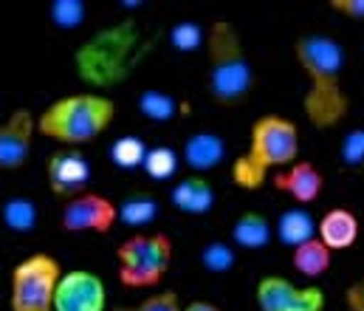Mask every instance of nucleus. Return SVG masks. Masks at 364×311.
Listing matches in <instances>:
<instances>
[{
    "label": "nucleus",
    "instance_id": "nucleus-12",
    "mask_svg": "<svg viewBox=\"0 0 364 311\" xmlns=\"http://www.w3.org/2000/svg\"><path fill=\"white\" fill-rule=\"evenodd\" d=\"M37 136V116L26 107L11 110L0 125V170L14 173L20 170L28 156Z\"/></svg>",
    "mask_w": 364,
    "mask_h": 311
},
{
    "label": "nucleus",
    "instance_id": "nucleus-2",
    "mask_svg": "<svg viewBox=\"0 0 364 311\" xmlns=\"http://www.w3.org/2000/svg\"><path fill=\"white\" fill-rule=\"evenodd\" d=\"M144 54H147V43H144L141 26L127 17L99 28L93 37L77 46L74 74L91 91L102 94L113 85H122L139 68Z\"/></svg>",
    "mask_w": 364,
    "mask_h": 311
},
{
    "label": "nucleus",
    "instance_id": "nucleus-7",
    "mask_svg": "<svg viewBox=\"0 0 364 311\" xmlns=\"http://www.w3.org/2000/svg\"><path fill=\"white\" fill-rule=\"evenodd\" d=\"M63 280L60 260L48 252L26 255L9 280V309L11 311H54L57 286Z\"/></svg>",
    "mask_w": 364,
    "mask_h": 311
},
{
    "label": "nucleus",
    "instance_id": "nucleus-13",
    "mask_svg": "<svg viewBox=\"0 0 364 311\" xmlns=\"http://www.w3.org/2000/svg\"><path fill=\"white\" fill-rule=\"evenodd\" d=\"M272 184L288 199H294L296 207H311L314 201H319V196L325 190V176L314 162L299 159L291 167L274 173Z\"/></svg>",
    "mask_w": 364,
    "mask_h": 311
},
{
    "label": "nucleus",
    "instance_id": "nucleus-24",
    "mask_svg": "<svg viewBox=\"0 0 364 311\" xmlns=\"http://www.w3.org/2000/svg\"><path fill=\"white\" fill-rule=\"evenodd\" d=\"M178 167H181V153H176L167 144H159V147L147 150V159H144L141 170L150 181H170V179H176Z\"/></svg>",
    "mask_w": 364,
    "mask_h": 311
},
{
    "label": "nucleus",
    "instance_id": "nucleus-22",
    "mask_svg": "<svg viewBox=\"0 0 364 311\" xmlns=\"http://www.w3.org/2000/svg\"><path fill=\"white\" fill-rule=\"evenodd\" d=\"M0 221L6 229L11 232H31L40 221V212L37 204L26 196H14V199H6L3 207H0Z\"/></svg>",
    "mask_w": 364,
    "mask_h": 311
},
{
    "label": "nucleus",
    "instance_id": "nucleus-23",
    "mask_svg": "<svg viewBox=\"0 0 364 311\" xmlns=\"http://www.w3.org/2000/svg\"><path fill=\"white\" fill-rule=\"evenodd\" d=\"M156 218H159V201H156L153 196L136 193V196H127V199L119 204V223H124V226H130V229H144V226H150Z\"/></svg>",
    "mask_w": 364,
    "mask_h": 311
},
{
    "label": "nucleus",
    "instance_id": "nucleus-21",
    "mask_svg": "<svg viewBox=\"0 0 364 311\" xmlns=\"http://www.w3.org/2000/svg\"><path fill=\"white\" fill-rule=\"evenodd\" d=\"M136 105H139V113L150 122H170L181 110V102L170 91H161V88H144Z\"/></svg>",
    "mask_w": 364,
    "mask_h": 311
},
{
    "label": "nucleus",
    "instance_id": "nucleus-32",
    "mask_svg": "<svg viewBox=\"0 0 364 311\" xmlns=\"http://www.w3.org/2000/svg\"><path fill=\"white\" fill-rule=\"evenodd\" d=\"M183 311H220L215 303H209V300H192V303H186Z\"/></svg>",
    "mask_w": 364,
    "mask_h": 311
},
{
    "label": "nucleus",
    "instance_id": "nucleus-10",
    "mask_svg": "<svg viewBox=\"0 0 364 311\" xmlns=\"http://www.w3.org/2000/svg\"><path fill=\"white\" fill-rule=\"evenodd\" d=\"M119 221V207L99 196V193H82V196H74L63 204L60 212V226L65 232H110L113 223Z\"/></svg>",
    "mask_w": 364,
    "mask_h": 311
},
{
    "label": "nucleus",
    "instance_id": "nucleus-30",
    "mask_svg": "<svg viewBox=\"0 0 364 311\" xmlns=\"http://www.w3.org/2000/svg\"><path fill=\"white\" fill-rule=\"evenodd\" d=\"M331 9L345 20L364 23V0H331Z\"/></svg>",
    "mask_w": 364,
    "mask_h": 311
},
{
    "label": "nucleus",
    "instance_id": "nucleus-8",
    "mask_svg": "<svg viewBox=\"0 0 364 311\" xmlns=\"http://www.w3.org/2000/svg\"><path fill=\"white\" fill-rule=\"evenodd\" d=\"M260 311H325L328 300L319 286H296L282 275H263L255 286Z\"/></svg>",
    "mask_w": 364,
    "mask_h": 311
},
{
    "label": "nucleus",
    "instance_id": "nucleus-27",
    "mask_svg": "<svg viewBox=\"0 0 364 311\" xmlns=\"http://www.w3.org/2000/svg\"><path fill=\"white\" fill-rule=\"evenodd\" d=\"M170 46L181 54H192L206 46V28L198 26L195 20H181L170 28Z\"/></svg>",
    "mask_w": 364,
    "mask_h": 311
},
{
    "label": "nucleus",
    "instance_id": "nucleus-15",
    "mask_svg": "<svg viewBox=\"0 0 364 311\" xmlns=\"http://www.w3.org/2000/svg\"><path fill=\"white\" fill-rule=\"evenodd\" d=\"M226 159V139L212 130H195L183 139L181 162L198 176H206Z\"/></svg>",
    "mask_w": 364,
    "mask_h": 311
},
{
    "label": "nucleus",
    "instance_id": "nucleus-16",
    "mask_svg": "<svg viewBox=\"0 0 364 311\" xmlns=\"http://www.w3.org/2000/svg\"><path fill=\"white\" fill-rule=\"evenodd\" d=\"M170 204L183 215H206L215 207V187L206 176L189 173L178 179L176 187L170 190Z\"/></svg>",
    "mask_w": 364,
    "mask_h": 311
},
{
    "label": "nucleus",
    "instance_id": "nucleus-4",
    "mask_svg": "<svg viewBox=\"0 0 364 311\" xmlns=\"http://www.w3.org/2000/svg\"><path fill=\"white\" fill-rule=\"evenodd\" d=\"M206 91L220 107L246 102L255 91V68L249 63L240 31L229 20H215L206 28Z\"/></svg>",
    "mask_w": 364,
    "mask_h": 311
},
{
    "label": "nucleus",
    "instance_id": "nucleus-5",
    "mask_svg": "<svg viewBox=\"0 0 364 311\" xmlns=\"http://www.w3.org/2000/svg\"><path fill=\"white\" fill-rule=\"evenodd\" d=\"M116 119V102L96 91H77L65 94L48 105L37 116V133L65 144V147H82L93 139H99Z\"/></svg>",
    "mask_w": 364,
    "mask_h": 311
},
{
    "label": "nucleus",
    "instance_id": "nucleus-17",
    "mask_svg": "<svg viewBox=\"0 0 364 311\" xmlns=\"http://www.w3.org/2000/svg\"><path fill=\"white\" fill-rule=\"evenodd\" d=\"M229 243L235 249H246V252H257V249H266L274 241V223L257 209H249V212H240L229 229Z\"/></svg>",
    "mask_w": 364,
    "mask_h": 311
},
{
    "label": "nucleus",
    "instance_id": "nucleus-18",
    "mask_svg": "<svg viewBox=\"0 0 364 311\" xmlns=\"http://www.w3.org/2000/svg\"><path fill=\"white\" fill-rule=\"evenodd\" d=\"M274 238L282 246L296 249V246L308 243L311 238H316V218L305 207L285 209V212H279V218L274 223Z\"/></svg>",
    "mask_w": 364,
    "mask_h": 311
},
{
    "label": "nucleus",
    "instance_id": "nucleus-26",
    "mask_svg": "<svg viewBox=\"0 0 364 311\" xmlns=\"http://www.w3.org/2000/svg\"><path fill=\"white\" fill-rule=\"evenodd\" d=\"M85 17H88V9L82 0H54L48 6V20L63 31L80 28L85 23Z\"/></svg>",
    "mask_w": 364,
    "mask_h": 311
},
{
    "label": "nucleus",
    "instance_id": "nucleus-11",
    "mask_svg": "<svg viewBox=\"0 0 364 311\" xmlns=\"http://www.w3.org/2000/svg\"><path fill=\"white\" fill-rule=\"evenodd\" d=\"M54 311H107V289L99 275L88 269L63 272Z\"/></svg>",
    "mask_w": 364,
    "mask_h": 311
},
{
    "label": "nucleus",
    "instance_id": "nucleus-9",
    "mask_svg": "<svg viewBox=\"0 0 364 311\" xmlns=\"http://www.w3.org/2000/svg\"><path fill=\"white\" fill-rule=\"evenodd\" d=\"M46 179H48V190L57 199L68 201L74 196L88 193L91 162L80 147H60L46 162Z\"/></svg>",
    "mask_w": 364,
    "mask_h": 311
},
{
    "label": "nucleus",
    "instance_id": "nucleus-14",
    "mask_svg": "<svg viewBox=\"0 0 364 311\" xmlns=\"http://www.w3.org/2000/svg\"><path fill=\"white\" fill-rule=\"evenodd\" d=\"M362 223L359 215L348 207H331L316 221V238L331 249V252H348L359 243Z\"/></svg>",
    "mask_w": 364,
    "mask_h": 311
},
{
    "label": "nucleus",
    "instance_id": "nucleus-3",
    "mask_svg": "<svg viewBox=\"0 0 364 311\" xmlns=\"http://www.w3.org/2000/svg\"><path fill=\"white\" fill-rule=\"evenodd\" d=\"M299 127L282 113H263L252 122L249 147L232 162V181L240 190H260L272 173L299 162Z\"/></svg>",
    "mask_w": 364,
    "mask_h": 311
},
{
    "label": "nucleus",
    "instance_id": "nucleus-19",
    "mask_svg": "<svg viewBox=\"0 0 364 311\" xmlns=\"http://www.w3.org/2000/svg\"><path fill=\"white\" fill-rule=\"evenodd\" d=\"M291 266L299 278L305 280H319L331 272L333 266V252L319 241V238H311L308 243L291 249Z\"/></svg>",
    "mask_w": 364,
    "mask_h": 311
},
{
    "label": "nucleus",
    "instance_id": "nucleus-28",
    "mask_svg": "<svg viewBox=\"0 0 364 311\" xmlns=\"http://www.w3.org/2000/svg\"><path fill=\"white\" fill-rule=\"evenodd\" d=\"M110 311H183L181 300L176 292H153L147 295L144 300H139L136 306H119V309H110Z\"/></svg>",
    "mask_w": 364,
    "mask_h": 311
},
{
    "label": "nucleus",
    "instance_id": "nucleus-1",
    "mask_svg": "<svg viewBox=\"0 0 364 311\" xmlns=\"http://www.w3.org/2000/svg\"><path fill=\"white\" fill-rule=\"evenodd\" d=\"M294 60L308 80V91L302 97L305 119L316 130H331V127L342 125L350 110V100H348L345 83H342L345 48L322 31H311V34L296 37Z\"/></svg>",
    "mask_w": 364,
    "mask_h": 311
},
{
    "label": "nucleus",
    "instance_id": "nucleus-31",
    "mask_svg": "<svg viewBox=\"0 0 364 311\" xmlns=\"http://www.w3.org/2000/svg\"><path fill=\"white\" fill-rule=\"evenodd\" d=\"M348 306H350V311H364V278L362 280H356L350 289H348Z\"/></svg>",
    "mask_w": 364,
    "mask_h": 311
},
{
    "label": "nucleus",
    "instance_id": "nucleus-29",
    "mask_svg": "<svg viewBox=\"0 0 364 311\" xmlns=\"http://www.w3.org/2000/svg\"><path fill=\"white\" fill-rule=\"evenodd\" d=\"M339 159H342V164L350 167V170L364 167V127L345 133V139H342V144H339Z\"/></svg>",
    "mask_w": 364,
    "mask_h": 311
},
{
    "label": "nucleus",
    "instance_id": "nucleus-25",
    "mask_svg": "<svg viewBox=\"0 0 364 311\" xmlns=\"http://www.w3.org/2000/svg\"><path fill=\"white\" fill-rule=\"evenodd\" d=\"M235 263H237V252L226 241H212L200 249V266L212 275H226L235 269Z\"/></svg>",
    "mask_w": 364,
    "mask_h": 311
},
{
    "label": "nucleus",
    "instance_id": "nucleus-6",
    "mask_svg": "<svg viewBox=\"0 0 364 311\" xmlns=\"http://www.w3.org/2000/svg\"><path fill=\"white\" fill-rule=\"evenodd\" d=\"M173 266V241L164 232L130 235L116 246V275L124 289H156Z\"/></svg>",
    "mask_w": 364,
    "mask_h": 311
},
{
    "label": "nucleus",
    "instance_id": "nucleus-20",
    "mask_svg": "<svg viewBox=\"0 0 364 311\" xmlns=\"http://www.w3.org/2000/svg\"><path fill=\"white\" fill-rule=\"evenodd\" d=\"M147 144L141 136H133V133H124L119 139L110 142L107 147V159L110 164H116L119 170H139L144 167V159H147Z\"/></svg>",
    "mask_w": 364,
    "mask_h": 311
}]
</instances>
